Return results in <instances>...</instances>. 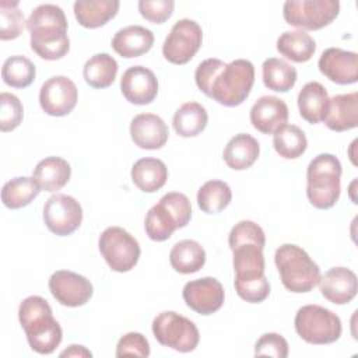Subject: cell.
I'll list each match as a JSON object with an SVG mask.
<instances>
[{
  "label": "cell",
  "instance_id": "f1b7e54d",
  "mask_svg": "<svg viewBox=\"0 0 358 358\" xmlns=\"http://www.w3.org/2000/svg\"><path fill=\"white\" fill-rule=\"evenodd\" d=\"M280 55L295 63H305L316 52L315 39L305 31H285L277 39Z\"/></svg>",
  "mask_w": 358,
  "mask_h": 358
},
{
  "label": "cell",
  "instance_id": "5bb4252c",
  "mask_svg": "<svg viewBox=\"0 0 358 358\" xmlns=\"http://www.w3.org/2000/svg\"><path fill=\"white\" fill-rule=\"evenodd\" d=\"M78 90L66 76H53L46 80L39 91V105L49 116H66L77 105Z\"/></svg>",
  "mask_w": 358,
  "mask_h": 358
},
{
  "label": "cell",
  "instance_id": "7402d4cb",
  "mask_svg": "<svg viewBox=\"0 0 358 358\" xmlns=\"http://www.w3.org/2000/svg\"><path fill=\"white\" fill-rule=\"evenodd\" d=\"M152 45L154 34L141 25H129L122 28L115 34L112 39L113 50L126 59L138 57L150 52Z\"/></svg>",
  "mask_w": 358,
  "mask_h": 358
},
{
  "label": "cell",
  "instance_id": "8d00e7d4",
  "mask_svg": "<svg viewBox=\"0 0 358 358\" xmlns=\"http://www.w3.org/2000/svg\"><path fill=\"white\" fill-rule=\"evenodd\" d=\"M36 76L35 64L25 56L15 55L6 59L1 69L3 81L13 88L29 87Z\"/></svg>",
  "mask_w": 358,
  "mask_h": 358
},
{
  "label": "cell",
  "instance_id": "e0dca14e",
  "mask_svg": "<svg viewBox=\"0 0 358 358\" xmlns=\"http://www.w3.org/2000/svg\"><path fill=\"white\" fill-rule=\"evenodd\" d=\"M120 90L130 103L147 105L157 98L158 80L150 69L131 66L122 76Z\"/></svg>",
  "mask_w": 358,
  "mask_h": 358
},
{
  "label": "cell",
  "instance_id": "7c38bea8",
  "mask_svg": "<svg viewBox=\"0 0 358 358\" xmlns=\"http://www.w3.org/2000/svg\"><path fill=\"white\" fill-rule=\"evenodd\" d=\"M43 221L52 234L67 236L76 232L81 225L83 208L74 197L56 193L50 196L43 206Z\"/></svg>",
  "mask_w": 358,
  "mask_h": 358
},
{
  "label": "cell",
  "instance_id": "8992f818",
  "mask_svg": "<svg viewBox=\"0 0 358 358\" xmlns=\"http://www.w3.org/2000/svg\"><path fill=\"white\" fill-rule=\"evenodd\" d=\"M274 263L282 285L294 294L309 292L319 284V266L302 248L294 243L281 245L275 250Z\"/></svg>",
  "mask_w": 358,
  "mask_h": 358
},
{
  "label": "cell",
  "instance_id": "4dcf8cb0",
  "mask_svg": "<svg viewBox=\"0 0 358 358\" xmlns=\"http://www.w3.org/2000/svg\"><path fill=\"white\" fill-rule=\"evenodd\" d=\"M208 123V113L199 102L183 103L173 115V129L182 137L200 134Z\"/></svg>",
  "mask_w": 358,
  "mask_h": 358
},
{
  "label": "cell",
  "instance_id": "603a6c76",
  "mask_svg": "<svg viewBox=\"0 0 358 358\" xmlns=\"http://www.w3.org/2000/svg\"><path fill=\"white\" fill-rule=\"evenodd\" d=\"M298 109L302 119L316 124L324 120L329 109V94L324 85L317 81L306 83L298 94Z\"/></svg>",
  "mask_w": 358,
  "mask_h": 358
},
{
  "label": "cell",
  "instance_id": "ee69618b",
  "mask_svg": "<svg viewBox=\"0 0 358 358\" xmlns=\"http://www.w3.org/2000/svg\"><path fill=\"white\" fill-rule=\"evenodd\" d=\"M136 355L147 358L150 355V344L147 338L137 331L126 333L120 337L116 345V357Z\"/></svg>",
  "mask_w": 358,
  "mask_h": 358
},
{
  "label": "cell",
  "instance_id": "9a60e30c",
  "mask_svg": "<svg viewBox=\"0 0 358 358\" xmlns=\"http://www.w3.org/2000/svg\"><path fill=\"white\" fill-rule=\"evenodd\" d=\"M182 296L192 310L207 316L221 309L225 292L224 287L217 278L203 277L186 282Z\"/></svg>",
  "mask_w": 358,
  "mask_h": 358
},
{
  "label": "cell",
  "instance_id": "52a82bcc",
  "mask_svg": "<svg viewBox=\"0 0 358 358\" xmlns=\"http://www.w3.org/2000/svg\"><path fill=\"white\" fill-rule=\"evenodd\" d=\"M294 326L298 336L315 345H324L337 341L343 326L340 317L320 305H305L298 309Z\"/></svg>",
  "mask_w": 358,
  "mask_h": 358
},
{
  "label": "cell",
  "instance_id": "ab89813d",
  "mask_svg": "<svg viewBox=\"0 0 358 358\" xmlns=\"http://www.w3.org/2000/svg\"><path fill=\"white\" fill-rule=\"evenodd\" d=\"M228 243L231 249L242 243H256L264 248L266 235L259 224L249 220H243L232 227L228 236Z\"/></svg>",
  "mask_w": 358,
  "mask_h": 358
},
{
  "label": "cell",
  "instance_id": "d6a6232c",
  "mask_svg": "<svg viewBox=\"0 0 358 358\" xmlns=\"http://www.w3.org/2000/svg\"><path fill=\"white\" fill-rule=\"evenodd\" d=\"M262 74L266 88L275 92H287L296 83L295 67L278 57L266 59L262 66Z\"/></svg>",
  "mask_w": 358,
  "mask_h": 358
},
{
  "label": "cell",
  "instance_id": "8fae6325",
  "mask_svg": "<svg viewBox=\"0 0 358 358\" xmlns=\"http://www.w3.org/2000/svg\"><path fill=\"white\" fill-rule=\"evenodd\" d=\"M201 42V27L193 20L183 18L171 28L162 45V55L173 64H186L199 52Z\"/></svg>",
  "mask_w": 358,
  "mask_h": 358
},
{
  "label": "cell",
  "instance_id": "83f0119b",
  "mask_svg": "<svg viewBox=\"0 0 358 358\" xmlns=\"http://www.w3.org/2000/svg\"><path fill=\"white\" fill-rule=\"evenodd\" d=\"M169 263L180 274L197 273L206 263V250L197 241H179L169 252Z\"/></svg>",
  "mask_w": 358,
  "mask_h": 358
},
{
  "label": "cell",
  "instance_id": "e575fe53",
  "mask_svg": "<svg viewBox=\"0 0 358 358\" xmlns=\"http://www.w3.org/2000/svg\"><path fill=\"white\" fill-rule=\"evenodd\" d=\"M232 200V192L224 180H208L197 192V204L207 214L225 210Z\"/></svg>",
  "mask_w": 358,
  "mask_h": 358
},
{
  "label": "cell",
  "instance_id": "2e32d148",
  "mask_svg": "<svg viewBox=\"0 0 358 358\" xmlns=\"http://www.w3.org/2000/svg\"><path fill=\"white\" fill-rule=\"evenodd\" d=\"M317 67L324 77L336 84L347 85L358 81V56L355 52L329 48L322 53Z\"/></svg>",
  "mask_w": 358,
  "mask_h": 358
},
{
  "label": "cell",
  "instance_id": "f6af8a7d",
  "mask_svg": "<svg viewBox=\"0 0 358 358\" xmlns=\"http://www.w3.org/2000/svg\"><path fill=\"white\" fill-rule=\"evenodd\" d=\"M60 357H92V354H91V351H88L85 347L73 344V345H70L67 350L62 351V352H60Z\"/></svg>",
  "mask_w": 358,
  "mask_h": 358
},
{
  "label": "cell",
  "instance_id": "f35d334b",
  "mask_svg": "<svg viewBox=\"0 0 358 358\" xmlns=\"http://www.w3.org/2000/svg\"><path fill=\"white\" fill-rule=\"evenodd\" d=\"M24 116V108L18 96L10 92L0 94V130L11 131L20 126Z\"/></svg>",
  "mask_w": 358,
  "mask_h": 358
},
{
  "label": "cell",
  "instance_id": "277c9868",
  "mask_svg": "<svg viewBox=\"0 0 358 358\" xmlns=\"http://www.w3.org/2000/svg\"><path fill=\"white\" fill-rule=\"evenodd\" d=\"M231 250L234 253V284L239 298L250 303L267 299L270 284L264 275L263 248L256 243H242Z\"/></svg>",
  "mask_w": 358,
  "mask_h": 358
},
{
  "label": "cell",
  "instance_id": "30bf717a",
  "mask_svg": "<svg viewBox=\"0 0 358 358\" xmlns=\"http://www.w3.org/2000/svg\"><path fill=\"white\" fill-rule=\"evenodd\" d=\"M98 246L106 264L116 273L134 268L141 253L137 239L120 227L106 228L99 236Z\"/></svg>",
  "mask_w": 358,
  "mask_h": 358
},
{
  "label": "cell",
  "instance_id": "ba28073f",
  "mask_svg": "<svg viewBox=\"0 0 358 358\" xmlns=\"http://www.w3.org/2000/svg\"><path fill=\"white\" fill-rule=\"evenodd\" d=\"M152 334L161 345L179 352L196 350L200 341V333L196 324L172 310H165L155 316L152 320Z\"/></svg>",
  "mask_w": 358,
  "mask_h": 358
},
{
  "label": "cell",
  "instance_id": "44dd1931",
  "mask_svg": "<svg viewBox=\"0 0 358 358\" xmlns=\"http://www.w3.org/2000/svg\"><path fill=\"white\" fill-rule=\"evenodd\" d=\"M333 131H347L358 126V92L338 94L330 98L323 120Z\"/></svg>",
  "mask_w": 358,
  "mask_h": 358
},
{
  "label": "cell",
  "instance_id": "7bdbcfd3",
  "mask_svg": "<svg viewBox=\"0 0 358 358\" xmlns=\"http://www.w3.org/2000/svg\"><path fill=\"white\" fill-rule=\"evenodd\" d=\"M255 355L287 358L288 357V343L278 333H264L256 341Z\"/></svg>",
  "mask_w": 358,
  "mask_h": 358
},
{
  "label": "cell",
  "instance_id": "3957f363",
  "mask_svg": "<svg viewBox=\"0 0 358 358\" xmlns=\"http://www.w3.org/2000/svg\"><path fill=\"white\" fill-rule=\"evenodd\" d=\"M18 320L29 347L42 355L52 354L63 338L59 322L52 315L49 302L38 295L25 298L18 308Z\"/></svg>",
  "mask_w": 358,
  "mask_h": 358
},
{
  "label": "cell",
  "instance_id": "b9f144b4",
  "mask_svg": "<svg viewBox=\"0 0 358 358\" xmlns=\"http://www.w3.org/2000/svg\"><path fill=\"white\" fill-rule=\"evenodd\" d=\"M159 201L165 204L175 215L179 228H185L192 218V206L186 194L179 192H171L164 194Z\"/></svg>",
  "mask_w": 358,
  "mask_h": 358
},
{
  "label": "cell",
  "instance_id": "ac0fdd59",
  "mask_svg": "<svg viewBox=\"0 0 358 358\" xmlns=\"http://www.w3.org/2000/svg\"><path fill=\"white\" fill-rule=\"evenodd\" d=\"M288 115V106L281 98L263 95L250 109V123L263 134H274L287 124Z\"/></svg>",
  "mask_w": 358,
  "mask_h": 358
},
{
  "label": "cell",
  "instance_id": "cb8c5ba5",
  "mask_svg": "<svg viewBox=\"0 0 358 358\" xmlns=\"http://www.w3.org/2000/svg\"><path fill=\"white\" fill-rule=\"evenodd\" d=\"M259 154L260 145L257 140L248 133H239L228 141L222 158L231 169L245 171L257 161Z\"/></svg>",
  "mask_w": 358,
  "mask_h": 358
},
{
  "label": "cell",
  "instance_id": "5b68a950",
  "mask_svg": "<svg viewBox=\"0 0 358 358\" xmlns=\"http://www.w3.org/2000/svg\"><path fill=\"white\" fill-rule=\"evenodd\" d=\"M341 162L333 154H319L306 169V196L309 203L319 208H331L341 190Z\"/></svg>",
  "mask_w": 358,
  "mask_h": 358
},
{
  "label": "cell",
  "instance_id": "6da1fadb",
  "mask_svg": "<svg viewBox=\"0 0 358 358\" xmlns=\"http://www.w3.org/2000/svg\"><path fill=\"white\" fill-rule=\"evenodd\" d=\"M197 88L220 105H241L255 84V66L246 59L224 63L220 59L203 60L194 73Z\"/></svg>",
  "mask_w": 358,
  "mask_h": 358
},
{
  "label": "cell",
  "instance_id": "d590c367",
  "mask_svg": "<svg viewBox=\"0 0 358 358\" xmlns=\"http://www.w3.org/2000/svg\"><path fill=\"white\" fill-rule=\"evenodd\" d=\"M273 145L280 157L285 159H295L306 151L308 140L301 127L295 124H285L274 133Z\"/></svg>",
  "mask_w": 358,
  "mask_h": 358
},
{
  "label": "cell",
  "instance_id": "f546056e",
  "mask_svg": "<svg viewBox=\"0 0 358 358\" xmlns=\"http://www.w3.org/2000/svg\"><path fill=\"white\" fill-rule=\"evenodd\" d=\"M117 62L108 53H96L90 57L83 69L85 83L92 88H108L117 74Z\"/></svg>",
  "mask_w": 358,
  "mask_h": 358
},
{
  "label": "cell",
  "instance_id": "60d3db41",
  "mask_svg": "<svg viewBox=\"0 0 358 358\" xmlns=\"http://www.w3.org/2000/svg\"><path fill=\"white\" fill-rule=\"evenodd\" d=\"M175 3L172 0H140L138 11L143 18L152 24H162L173 14Z\"/></svg>",
  "mask_w": 358,
  "mask_h": 358
},
{
  "label": "cell",
  "instance_id": "836d02e7",
  "mask_svg": "<svg viewBox=\"0 0 358 358\" xmlns=\"http://www.w3.org/2000/svg\"><path fill=\"white\" fill-rule=\"evenodd\" d=\"M144 228L150 239L155 242H164L172 236L173 231L178 229L179 225L169 208L158 201L148 210L144 221Z\"/></svg>",
  "mask_w": 358,
  "mask_h": 358
},
{
  "label": "cell",
  "instance_id": "74e56055",
  "mask_svg": "<svg viewBox=\"0 0 358 358\" xmlns=\"http://www.w3.org/2000/svg\"><path fill=\"white\" fill-rule=\"evenodd\" d=\"M24 15L18 8V1L0 0V39L10 41L21 35L24 29Z\"/></svg>",
  "mask_w": 358,
  "mask_h": 358
},
{
  "label": "cell",
  "instance_id": "9c48e42d",
  "mask_svg": "<svg viewBox=\"0 0 358 358\" xmlns=\"http://www.w3.org/2000/svg\"><path fill=\"white\" fill-rule=\"evenodd\" d=\"M340 11L337 0H288L282 6L287 24L309 31L330 25Z\"/></svg>",
  "mask_w": 358,
  "mask_h": 358
},
{
  "label": "cell",
  "instance_id": "4fadbf2b",
  "mask_svg": "<svg viewBox=\"0 0 358 358\" xmlns=\"http://www.w3.org/2000/svg\"><path fill=\"white\" fill-rule=\"evenodd\" d=\"M49 291L60 305L77 308L91 299L94 287L87 277L78 273L57 270L49 278Z\"/></svg>",
  "mask_w": 358,
  "mask_h": 358
},
{
  "label": "cell",
  "instance_id": "ffe728a7",
  "mask_svg": "<svg viewBox=\"0 0 358 358\" xmlns=\"http://www.w3.org/2000/svg\"><path fill=\"white\" fill-rule=\"evenodd\" d=\"M166 123L154 113H140L131 119L130 137L143 150H159L168 141Z\"/></svg>",
  "mask_w": 358,
  "mask_h": 358
},
{
  "label": "cell",
  "instance_id": "4316f807",
  "mask_svg": "<svg viewBox=\"0 0 358 358\" xmlns=\"http://www.w3.org/2000/svg\"><path fill=\"white\" fill-rule=\"evenodd\" d=\"M168 179V168L158 158H140L131 166V180L144 193L159 190Z\"/></svg>",
  "mask_w": 358,
  "mask_h": 358
},
{
  "label": "cell",
  "instance_id": "7a4b0ae2",
  "mask_svg": "<svg viewBox=\"0 0 358 358\" xmlns=\"http://www.w3.org/2000/svg\"><path fill=\"white\" fill-rule=\"evenodd\" d=\"M67 18L56 4H41L27 20L31 49L45 60H59L70 50Z\"/></svg>",
  "mask_w": 358,
  "mask_h": 358
},
{
  "label": "cell",
  "instance_id": "d4e9b609",
  "mask_svg": "<svg viewBox=\"0 0 358 358\" xmlns=\"http://www.w3.org/2000/svg\"><path fill=\"white\" fill-rule=\"evenodd\" d=\"M117 0H78L74 3V15L84 28H99L112 20L119 11Z\"/></svg>",
  "mask_w": 358,
  "mask_h": 358
},
{
  "label": "cell",
  "instance_id": "d6986e66",
  "mask_svg": "<svg viewBox=\"0 0 358 358\" xmlns=\"http://www.w3.org/2000/svg\"><path fill=\"white\" fill-rule=\"evenodd\" d=\"M322 295L334 305L351 302L358 291L357 275L347 267H333L319 280Z\"/></svg>",
  "mask_w": 358,
  "mask_h": 358
},
{
  "label": "cell",
  "instance_id": "484cf974",
  "mask_svg": "<svg viewBox=\"0 0 358 358\" xmlns=\"http://www.w3.org/2000/svg\"><path fill=\"white\" fill-rule=\"evenodd\" d=\"M71 176L70 164L60 157H48L39 161L32 172V178L45 192H57L67 185Z\"/></svg>",
  "mask_w": 358,
  "mask_h": 358
},
{
  "label": "cell",
  "instance_id": "1f68e13d",
  "mask_svg": "<svg viewBox=\"0 0 358 358\" xmlns=\"http://www.w3.org/2000/svg\"><path fill=\"white\" fill-rule=\"evenodd\" d=\"M35 178L17 176L4 183L1 189V201L7 208L18 210L28 206L41 192Z\"/></svg>",
  "mask_w": 358,
  "mask_h": 358
}]
</instances>
